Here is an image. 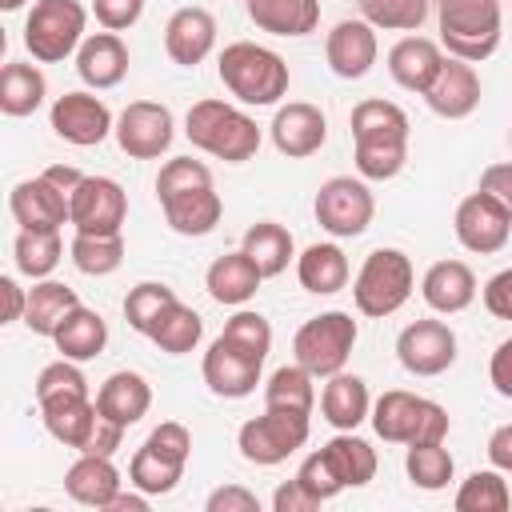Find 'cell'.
Returning a JSON list of instances; mask_svg holds the SVG:
<instances>
[{
  "mask_svg": "<svg viewBox=\"0 0 512 512\" xmlns=\"http://www.w3.org/2000/svg\"><path fill=\"white\" fill-rule=\"evenodd\" d=\"M176 300H180V296H176L168 284L144 280V284H136V288L124 296V320H128V328H132V332L152 336V328L160 324V316H164Z\"/></svg>",
  "mask_w": 512,
  "mask_h": 512,
  "instance_id": "obj_43",
  "label": "cell"
},
{
  "mask_svg": "<svg viewBox=\"0 0 512 512\" xmlns=\"http://www.w3.org/2000/svg\"><path fill=\"white\" fill-rule=\"evenodd\" d=\"M488 380H492V388H496L504 400H512V336L496 344V352H492V360H488Z\"/></svg>",
  "mask_w": 512,
  "mask_h": 512,
  "instance_id": "obj_57",
  "label": "cell"
},
{
  "mask_svg": "<svg viewBox=\"0 0 512 512\" xmlns=\"http://www.w3.org/2000/svg\"><path fill=\"white\" fill-rule=\"evenodd\" d=\"M396 360L412 376H440L456 364V332L444 320H412L396 336Z\"/></svg>",
  "mask_w": 512,
  "mask_h": 512,
  "instance_id": "obj_16",
  "label": "cell"
},
{
  "mask_svg": "<svg viewBox=\"0 0 512 512\" xmlns=\"http://www.w3.org/2000/svg\"><path fill=\"white\" fill-rule=\"evenodd\" d=\"M240 248L252 256V264L264 272V280H268V276H280V272L292 264V256H296L292 232H288L284 224H276V220H260V224H252V228L244 232Z\"/></svg>",
  "mask_w": 512,
  "mask_h": 512,
  "instance_id": "obj_37",
  "label": "cell"
},
{
  "mask_svg": "<svg viewBox=\"0 0 512 512\" xmlns=\"http://www.w3.org/2000/svg\"><path fill=\"white\" fill-rule=\"evenodd\" d=\"M184 136L200 152H208L224 164H244L260 148L256 120L248 112H240L236 104H224V100H196L184 116Z\"/></svg>",
  "mask_w": 512,
  "mask_h": 512,
  "instance_id": "obj_3",
  "label": "cell"
},
{
  "mask_svg": "<svg viewBox=\"0 0 512 512\" xmlns=\"http://www.w3.org/2000/svg\"><path fill=\"white\" fill-rule=\"evenodd\" d=\"M120 440H124V428H120L116 420H108V416H96V428L88 432V440H84L80 452H92V456H116Z\"/></svg>",
  "mask_w": 512,
  "mask_h": 512,
  "instance_id": "obj_56",
  "label": "cell"
},
{
  "mask_svg": "<svg viewBox=\"0 0 512 512\" xmlns=\"http://www.w3.org/2000/svg\"><path fill=\"white\" fill-rule=\"evenodd\" d=\"M84 4L80 0H36L24 20V48L40 64H60L84 44Z\"/></svg>",
  "mask_w": 512,
  "mask_h": 512,
  "instance_id": "obj_9",
  "label": "cell"
},
{
  "mask_svg": "<svg viewBox=\"0 0 512 512\" xmlns=\"http://www.w3.org/2000/svg\"><path fill=\"white\" fill-rule=\"evenodd\" d=\"M72 264L84 272V276H108L124 264V236L112 232V236H88V232H76L72 240Z\"/></svg>",
  "mask_w": 512,
  "mask_h": 512,
  "instance_id": "obj_46",
  "label": "cell"
},
{
  "mask_svg": "<svg viewBox=\"0 0 512 512\" xmlns=\"http://www.w3.org/2000/svg\"><path fill=\"white\" fill-rule=\"evenodd\" d=\"M328 140V120L316 104H304V100H288L276 108L272 116V144L280 156L288 160H304V156H316Z\"/></svg>",
  "mask_w": 512,
  "mask_h": 512,
  "instance_id": "obj_18",
  "label": "cell"
},
{
  "mask_svg": "<svg viewBox=\"0 0 512 512\" xmlns=\"http://www.w3.org/2000/svg\"><path fill=\"white\" fill-rule=\"evenodd\" d=\"M160 208H164L168 228L180 232V236H208L224 216V200H220V192L212 184L180 192V196H168V200H160Z\"/></svg>",
  "mask_w": 512,
  "mask_h": 512,
  "instance_id": "obj_30",
  "label": "cell"
},
{
  "mask_svg": "<svg viewBox=\"0 0 512 512\" xmlns=\"http://www.w3.org/2000/svg\"><path fill=\"white\" fill-rule=\"evenodd\" d=\"M24 4H28V0H0L4 12H16V8H24Z\"/></svg>",
  "mask_w": 512,
  "mask_h": 512,
  "instance_id": "obj_62",
  "label": "cell"
},
{
  "mask_svg": "<svg viewBox=\"0 0 512 512\" xmlns=\"http://www.w3.org/2000/svg\"><path fill=\"white\" fill-rule=\"evenodd\" d=\"M484 308H488L496 320H512V268L496 272V276L484 284Z\"/></svg>",
  "mask_w": 512,
  "mask_h": 512,
  "instance_id": "obj_55",
  "label": "cell"
},
{
  "mask_svg": "<svg viewBox=\"0 0 512 512\" xmlns=\"http://www.w3.org/2000/svg\"><path fill=\"white\" fill-rule=\"evenodd\" d=\"M48 96V80L36 64L8 60L0 72V112L4 116H32Z\"/></svg>",
  "mask_w": 512,
  "mask_h": 512,
  "instance_id": "obj_35",
  "label": "cell"
},
{
  "mask_svg": "<svg viewBox=\"0 0 512 512\" xmlns=\"http://www.w3.org/2000/svg\"><path fill=\"white\" fill-rule=\"evenodd\" d=\"M212 184V172L204 160H192V156H176L160 168L156 176V196L168 200V196H180V192H192V188H204Z\"/></svg>",
  "mask_w": 512,
  "mask_h": 512,
  "instance_id": "obj_49",
  "label": "cell"
},
{
  "mask_svg": "<svg viewBox=\"0 0 512 512\" xmlns=\"http://www.w3.org/2000/svg\"><path fill=\"white\" fill-rule=\"evenodd\" d=\"M248 20L272 36H308L320 24V0H248Z\"/></svg>",
  "mask_w": 512,
  "mask_h": 512,
  "instance_id": "obj_31",
  "label": "cell"
},
{
  "mask_svg": "<svg viewBox=\"0 0 512 512\" xmlns=\"http://www.w3.org/2000/svg\"><path fill=\"white\" fill-rule=\"evenodd\" d=\"M260 368H264L260 360L232 348L224 336H216L212 348L204 352V384H208L212 396H224V400L252 396L256 384H260Z\"/></svg>",
  "mask_w": 512,
  "mask_h": 512,
  "instance_id": "obj_19",
  "label": "cell"
},
{
  "mask_svg": "<svg viewBox=\"0 0 512 512\" xmlns=\"http://www.w3.org/2000/svg\"><path fill=\"white\" fill-rule=\"evenodd\" d=\"M312 212H316V224L328 236L352 240V236H364L368 232V224L376 216V200H372L364 176L360 180L356 176H332V180L320 184Z\"/></svg>",
  "mask_w": 512,
  "mask_h": 512,
  "instance_id": "obj_11",
  "label": "cell"
},
{
  "mask_svg": "<svg viewBox=\"0 0 512 512\" xmlns=\"http://www.w3.org/2000/svg\"><path fill=\"white\" fill-rule=\"evenodd\" d=\"M420 296L432 312L456 316L476 300V276L464 260H436L420 280Z\"/></svg>",
  "mask_w": 512,
  "mask_h": 512,
  "instance_id": "obj_26",
  "label": "cell"
},
{
  "mask_svg": "<svg viewBox=\"0 0 512 512\" xmlns=\"http://www.w3.org/2000/svg\"><path fill=\"white\" fill-rule=\"evenodd\" d=\"M188 456H192V432L180 420H164L132 452L128 484L140 488V492H148V496H168L184 480Z\"/></svg>",
  "mask_w": 512,
  "mask_h": 512,
  "instance_id": "obj_6",
  "label": "cell"
},
{
  "mask_svg": "<svg viewBox=\"0 0 512 512\" xmlns=\"http://www.w3.org/2000/svg\"><path fill=\"white\" fill-rule=\"evenodd\" d=\"M312 372L304 364H280L268 384H264V404L268 408H292V412H312L316 404V388H312Z\"/></svg>",
  "mask_w": 512,
  "mask_h": 512,
  "instance_id": "obj_41",
  "label": "cell"
},
{
  "mask_svg": "<svg viewBox=\"0 0 512 512\" xmlns=\"http://www.w3.org/2000/svg\"><path fill=\"white\" fill-rule=\"evenodd\" d=\"M112 128H116V120H112L108 104L100 96H92V92H64L52 104V132L60 140L76 144V148L100 144Z\"/></svg>",
  "mask_w": 512,
  "mask_h": 512,
  "instance_id": "obj_17",
  "label": "cell"
},
{
  "mask_svg": "<svg viewBox=\"0 0 512 512\" xmlns=\"http://www.w3.org/2000/svg\"><path fill=\"white\" fill-rule=\"evenodd\" d=\"M216 48V20L208 8H176L164 24V52L180 68H196Z\"/></svg>",
  "mask_w": 512,
  "mask_h": 512,
  "instance_id": "obj_21",
  "label": "cell"
},
{
  "mask_svg": "<svg viewBox=\"0 0 512 512\" xmlns=\"http://www.w3.org/2000/svg\"><path fill=\"white\" fill-rule=\"evenodd\" d=\"M40 416H44V428H48L52 440H60L64 448H76L80 452L84 440H88V432L96 428L100 408H96L92 396H64V400L40 404Z\"/></svg>",
  "mask_w": 512,
  "mask_h": 512,
  "instance_id": "obj_34",
  "label": "cell"
},
{
  "mask_svg": "<svg viewBox=\"0 0 512 512\" xmlns=\"http://www.w3.org/2000/svg\"><path fill=\"white\" fill-rule=\"evenodd\" d=\"M76 72L96 92L116 88L128 76V44L116 32H92V36H84V44L76 52Z\"/></svg>",
  "mask_w": 512,
  "mask_h": 512,
  "instance_id": "obj_24",
  "label": "cell"
},
{
  "mask_svg": "<svg viewBox=\"0 0 512 512\" xmlns=\"http://www.w3.org/2000/svg\"><path fill=\"white\" fill-rule=\"evenodd\" d=\"M144 508H148V492L136 488V492H116L104 512H144Z\"/></svg>",
  "mask_w": 512,
  "mask_h": 512,
  "instance_id": "obj_60",
  "label": "cell"
},
{
  "mask_svg": "<svg viewBox=\"0 0 512 512\" xmlns=\"http://www.w3.org/2000/svg\"><path fill=\"white\" fill-rule=\"evenodd\" d=\"M296 280L312 296H332L348 284V256L340 244H308L296 256Z\"/></svg>",
  "mask_w": 512,
  "mask_h": 512,
  "instance_id": "obj_32",
  "label": "cell"
},
{
  "mask_svg": "<svg viewBox=\"0 0 512 512\" xmlns=\"http://www.w3.org/2000/svg\"><path fill=\"white\" fill-rule=\"evenodd\" d=\"M144 0H92V16L100 20L104 32H124L140 20Z\"/></svg>",
  "mask_w": 512,
  "mask_h": 512,
  "instance_id": "obj_51",
  "label": "cell"
},
{
  "mask_svg": "<svg viewBox=\"0 0 512 512\" xmlns=\"http://www.w3.org/2000/svg\"><path fill=\"white\" fill-rule=\"evenodd\" d=\"M312 432V412H292V408H264V416H252L236 432V448L248 464L272 468L284 464L296 448L308 444Z\"/></svg>",
  "mask_w": 512,
  "mask_h": 512,
  "instance_id": "obj_8",
  "label": "cell"
},
{
  "mask_svg": "<svg viewBox=\"0 0 512 512\" xmlns=\"http://www.w3.org/2000/svg\"><path fill=\"white\" fill-rule=\"evenodd\" d=\"M508 144H512V132H508Z\"/></svg>",
  "mask_w": 512,
  "mask_h": 512,
  "instance_id": "obj_63",
  "label": "cell"
},
{
  "mask_svg": "<svg viewBox=\"0 0 512 512\" xmlns=\"http://www.w3.org/2000/svg\"><path fill=\"white\" fill-rule=\"evenodd\" d=\"M260 280H264V272L252 264V256H248L244 248L216 256V260L208 264V272H204L208 296H212L216 304H228V308L248 304V300L260 292Z\"/></svg>",
  "mask_w": 512,
  "mask_h": 512,
  "instance_id": "obj_25",
  "label": "cell"
},
{
  "mask_svg": "<svg viewBox=\"0 0 512 512\" xmlns=\"http://www.w3.org/2000/svg\"><path fill=\"white\" fill-rule=\"evenodd\" d=\"M216 72H220V84L240 104H252V108L280 104V96L288 92V64H284V56L264 48V44H252V40L228 44L220 52V60H216Z\"/></svg>",
  "mask_w": 512,
  "mask_h": 512,
  "instance_id": "obj_2",
  "label": "cell"
},
{
  "mask_svg": "<svg viewBox=\"0 0 512 512\" xmlns=\"http://www.w3.org/2000/svg\"><path fill=\"white\" fill-rule=\"evenodd\" d=\"M8 208H12V220L28 232H60L64 224H72V196L60 184H52L44 172L32 180H20L8 192Z\"/></svg>",
  "mask_w": 512,
  "mask_h": 512,
  "instance_id": "obj_14",
  "label": "cell"
},
{
  "mask_svg": "<svg viewBox=\"0 0 512 512\" xmlns=\"http://www.w3.org/2000/svg\"><path fill=\"white\" fill-rule=\"evenodd\" d=\"M320 412L336 432H356L372 416V396H368L364 376H356V372L328 376V384L320 392Z\"/></svg>",
  "mask_w": 512,
  "mask_h": 512,
  "instance_id": "obj_28",
  "label": "cell"
},
{
  "mask_svg": "<svg viewBox=\"0 0 512 512\" xmlns=\"http://www.w3.org/2000/svg\"><path fill=\"white\" fill-rule=\"evenodd\" d=\"M480 192H488L496 204H504L512 212V160H500V164H488L480 172Z\"/></svg>",
  "mask_w": 512,
  "mask_h": 512,
  "instance_id": "obj_54",
  "label": "cell"
},
{
  "mask_svg": "<svg viewBox=\"0 0 512 512\" xmlns=\"http://www.w3.org/2000/svg\"><path fill=\"white\" fill-rule=\"evenodd\" d=\"M232 348H240V352H248L252 360H260L264 364V356L272 352V324L260 316V312H248V308H240L228 324H224V332H220Z\"/></svg>",
  "mask_w": 512,
  "mask_h": 512,
  "instance_id": "obj_47",
  "label": "cell"
},
{
  "mask_svg": "<svg viewBox=\"0 0 512 512\" xmlns=\"http://www.w3.org/2000/svg\"><path fill=\"white\" fill-rule=\"evenodd\" d=\"M44 176L52 180V184H60L68 196L76 192V184L84 180V172H76V168H68V164H52V168H44Z\"/></svg>",
  "mask_w": 512,
  "mask_h": 512,
  "instance_id": "obj_61",
  "label": "cell"
},
{
  "mask_svg": "<svg viewBox=\"0 0 512 512\" xmlns=\"http://www.w3.org/2000/svg\"><path fill=\"white\" fill-rule=\"evenodd\" d=\"M404 472H408V480H412L416 488L440 492V488H448V480H452V472H456V460H452V452L444 448V440H440V444H408Z\"/></svg>",
  "mask_w": 512,
  "mask_h": 512,
  "instance_id": "obj_44",
  "label": "cell"
},
{
  "mask_svg": "<svg viewBox=\"0 0 512 512\" xmlns=\"http://www.w3.org/2000/svg\"><path fill=\"white\" fill-rule=\"evenodd\" d=\"M200 336H204V320H200V312L176 300V304L160 316V324L152 328L148 340H152L160 352H168V356H184V352H192V348L200 344Z\"/></svg>",
  "mask_w": 512,
  "mask_h": 512,
  "instance_id": "obj_40",
  "label": "cell"
},
{
  "mask_svg": "<svg viewBox=\"0 0 512 512\" xmlns=\"http://www.w3.org/2000/svg\"><path fill=\"white\" fill-rule=\"evenodd\" d=\"M428 108L444 120H464L480 108V76L468 60H456V56H444V68L440 76L432 80V88L424 92Z\"/></svg>",
  "mask_w": 512,
  "mask_h": 512,
  "instance_id": "obj_22",
  "label": "cell"
},
{
  "mask_svg": "<svg viewBox=\"0 0 512 512\" xmlns=\"http://www.w3.org/2000/svg\"><path fill=\"white\" fill-rule=\"evenodd\" d=\"M128 220V196L112 176H84L72 192V228L88 236H112Z\"/></svg>",
  "mask_w": 512,
  "mask_h": 512,
  "instance_id": "obj_13",
  "label": "cell"
},
{
  "mask_svg": "<svg viewBox=\"0 0 512 512\" xmlns=\"http://www.w3.org/2000/svg\"><path fill=\"white\" fill-rule=\"evenodd\" d=\"M0 296H4V324L12 320H24V308H28V292L12 280V276H0Z\"/></svg>",
  "mask_w": 512,
  "mask_h": 512,
  "instance_id": "obj_59",
  "label": "cell"
},
{
  "mask_svg": "<svg viewBox=\"0 0 512 512\" xmlns=\"http://www.w3.org/2000/svg\"><path fill=\"white\" fill-rule=\"evenodd\" d=\"M204 508L208 512H260V500H256V492H248L240 484H224V488H216L208 496Z\"/></svg>",
  "mask_w": 512,
  "mask_h": 512,
  "instance_id": "obj_52",
  "label": "cell"
},
{
  "mask_svg": "<svg viewBox=\"0 0 512 512\" xmlns=\"http://www.w3.org/2000/svg\"><path fill=\"white\" fill-rule=\"evenodd\" d=\"M12 256H16V268L20 276L28 280H48L64 256V244H60V232H28L20 228L16 244H12Z\"/></svg>",
  "mask_w": 512,
  "mask_h": 512,
  "instance_id": "obj_39",
  "label": "cell"
},
{
  "mask_svg": "<svg viewBox=\"0 0 512 512\" xmlns=\"http://www.w3.org/2000/svg\"><path fill=\"white\" fill-rule=\"evenodd\" d=\"M372 428L388 444H440L448 436V412L416 392L392 388L372 404Z\"/></svg>",
  "mask_w": 512,
  "mask_h": 512,
  "instance_id": "obj_7",
  "label": "cell"
},
{
  "mask_svg": "<svg viewBox=\"0 0 512 512\" xmlns=\"http://www.w3.org/2000/svg\"><path fill=\"white\" fill-rule=\"evenodd\" d=\"M436 24L456 60L480 64L500 48V0H436Z\"/></svg>",
  "mask_w": 512,
  "mask_h": 512,
  "instance_id": "obj_4",
  "label": "cell"
},
{
  "mask_svg": "<svg viewBox=\"0 0 512 512\" xmlns=\"http://www.w3.org/2000/svg\"><path fill=\"white\" fill-rule=\"evenodd\" d=\"M360 20L384 32H420L432 0H356Z\"/></svg>",
  "mask_w": 512,
  "mask_h": 512,
  "instance_id": "obj_45",
  "label": "cell"
},
{
  "mask_svg": "<svg viewBox=\"0 0 512 512\" xmlns=\"http://www.w3.org/2000/svg\"><path fill=\"white\" fill-rule=\"evenodd\" d=\"M96 408H100V416L116 420L120 428H132V424H140V420L148 416V408H152V384H148L140 372L120 368V372H112V376L100 384Z\"/></svg>",
  "mask_w": 512,
  "mask_h": 512,
  "instance_id": "obj_27",
  "label": "cell"
},
{
  "mask_svg": "<svg viewBox=\"0 0 512 512\" xmlns=\"http://www.w3.org/2000/svg\"><path fill=\"white\" fill-rule=\"evenodd\" d=\"M112 136H116V144H120L124 156H132V160H160V156L172 148L176 124H172L168 104L132 100V104L116 116Z\"/></svg>",
  "mask_w": 512,
  "mask_h": 512,
  "instance_id": "obj_12",
  "label": "cell"
},
{
  "mask_svg": "<svg viewBox=\"0 0 512 512\" xmlns=\"http://www.w3.org/2000/svg\"><path fill=\"white\" fill-rule=\"evenodd\" d=\"M488 460H492V468L512 472V424L492 428V436H488Z\"/></svg>",
  "mask_w": 512,
  "mask_h": 512,
  "instance_id": "obj_58",
  "label": "cell"
},
{
  "mask_svg": "<svg viewBox=\"0 0 512 512\" xmlns=\"http://www.w3.org/2000/svg\"><path fill=\"white\" fill-rule=\"evenodd\" d=\"M352 140H356V172L364 180H392L408 160V112L392 100H360L352 108Z\"/></svg>",
  "mask_w": 512,
  "mask_h": 512,
  "instance_id": "obj_1",
  "label": "cell"
},
{
  "mask_svg": "<svg viewBox=\"0 0 512 512\" xmlns=\"http://www.w3.org/2000/svg\"><path fill=\"white\" fill-rule=\"evenodd\" d=\"M52 344H56V352H60L64 360L84 364V360H92V356H100V352H104V344H108V324H104V316H100V312H92V308L76 304V308L64 316V324L56 328Z\"/></svg>",
  "mask_w": 512,
  "mask_h": 512,
  "instance_id": "obj_33",
  "label": "cell"
},
{
  "mask_svg": "<svg viewBox=\"0 0 512 512\" xmlns=\"http://www.w3.org/2000/svg\"><path fill=\"white\" fill-rule=\"evenodd\" d=\"M412 288H416L412 260L400 248H372L352 280V300H356L360 316L384 320L408 304Z\"/></svg>",
  "mask_w": 512,
  "mask_h": 512,
  "instance_id": "obj_5",
  "label": "cell"
},
{
  "mask_svg": "<svg viewBox=\"0 0 512 512\" xmlns=\"http://www.w3.org/2000/svg\"><path fill=\"white\" fill-rule=\"evenodd\" d=\"M64 492L84 508H108L112 496L120 492V472H116L112 456L80 452V460L64 472Z\"/></svg>",
  "mask_w": 512,
  "mask_h": 512,
  "instance_id": "obj_29",
  "label": "cell"
},
{
  "mask_svg": "<svg viewBox=\"0 0 512 512\" xmlns=\"http://www.w3.org/2000/svg\"><path fill=\"white\" fill-rule=\"evenodd\" d=\"M324 56H328V68L340 76V80H360L372 72L376 56H380V44H376V28L368 20H340L328 40H324Z\"/></svg>",
  "mask_w": 512,
  "mask_h": 512,
  "instance_id": "obj_20",
  "label": "cell"
},
{
  "mask_svg": "<svg viewBox=\"0 0 512 512\" xmlns=\"http://www.w3.org/2000/svg\"><path fill=\"white\" fill-rule=\"evenodd\" d=\"M324 460L332 464V472L340 476L344 488H364L376 476V448L352 432H336L324 448Z\"/></svg>",
  "mask_w": 512,
  "mask_h": 512,
  "instance_id": "obj_38",
  "label": "cell"
},
{
  "mask_svg": "<svg viewBox=\"0 0 512 512\" xmlns=\"http://www.w3.org/2000/svg\"><path fill=\"white\" fill-rule=\"evenodd\" d=\"M452 228H456V240H460L468 252L492 256V252H500V248L508 244V236H512V212H508L504 204H496L488 192L476 188L472 196L460 200Z\"/></svg>",
  "mask_w": 512,
  "mask_h": 512,
  "instance_id": "obj_15",
  "label": "cell"
},
{
  "mask_svg": "<svg viewBox=\"0 0 512 512\" xmlns=\"http://www.w3.org/2000/svg\"><path fill=\"white\" fill-rule=\"evenodd\" d=\"M356 320L352 312H320L312 320H304L292 336V352H296V364H304L312 376H336L344 372L352 348H356Z\"/></svg>",
  "mask_w": 512,
  "mask_h": 512,
  "instance_id": "obj_10",
  "label": "cell"
},
{
  "mask_svg": "<svg viewBox=\"0 0 512 512\" xmlns=\"http://www.w3.org/2000/svg\"><path fill=\"white\" fill-rule=\"evenodd\" d=\"M80 304V296L60 284V280H36L28 288V308H24V324L36 336H56V328L64 324V316Z\"/></svg>",
  "mask_w": 512,
  "mask_h": 512,
  "instance_id": "obj_36",
  "label": "cell"
},
{
  "mask_svg": "<svg viewBox=\"0 0 512 512\" xmlns=\"http://www.w3.org/2000/svg\"><path fill=\"white\" fill-rule=\"evenodd\" d=\"M64 396H88V380L80 372L76 360H52L40 368L36 376V404H48V400H64Z\"/></svg>",
  "mask_w": 512,
  "mask_h": 512,
  "instance_id": "obj_48",
  "label": "cell"
},
{
  "mask_svg": "<svg viewBox=\"0 0 512 512\" xmlns=\"http://www.w3.org/2000/svg\"><path fill=\"white\" fill-rule=\"evenodd\" d=\"M320 508V500L292 476V480H284L276 492H272V512H316Z\"/></svg>",
  "mask_w": 512,
  "mask_h": 512,
  "instance_id": "obj_53",
  "label": "cell"
},
{
  "mask_svg": "<svg viewBox=\"0 0 512 512\" xmlns=\"http://www.w3.org/2000/svg\"><path fill=\"white\" fill-rule=\"evenodd\" d=\"M440 68H444V48L436 40H428V36H404L388 52V76L404 92H416V96H424L432 88Z\"/></svg>",
  "mask_w": 512,
  "mask_h": 512,
  "instance_id": "obj_23",
  "label": "cell"
},
{
  "mask_svg": "<svg viewBox=\"0 0 512 512\" xmlns=\"http://www.w3.org/2000/svg\"><path fill=\"white\" fill-rule=\"evenodd\" d=\"M508 508H512V492L500 468L472 472L456 488V512H508Z\"/></svg>",
  "mask_w": 512,
  "mask_h": 512,
  "instance_id": "obj_42",
  "label": "cell"
},
{
  "mask_svg": "<svg viewBox=\"0 0 512 512\" xmlns=\"http://www.w3.org/2000/svg\"><path fill=\"white\" fill-rule=\"evenodd\" d=\"M296 480L324 504V500H332V496H340L344 492V484H340V476L332 472V464L324 460V452H312V456H304V464L296 468Z\"/></svg>",
  "mask_w": 512,
  "mask_h": 512,
  "instance_id": "obj_50",
  "label": "cell"
}]
</instances>
